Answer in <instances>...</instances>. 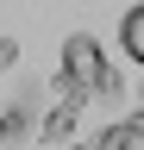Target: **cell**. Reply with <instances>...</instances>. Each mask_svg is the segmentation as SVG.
Masks as SVG:
<instances>
[{
    "mask_svg": "<svg viewBox=\"0 0 144 150\" xmlns=\"http://www.w3.org/2000/svg\"><path fill=\"white\" fill-rule=\"evenodd\" d=\"M63 69L75 75L82 88H113V75H106V63H100V44H94V38H82V31L63 44Z\"/></svg>",
    "mask_w": 144,
    "mask_h": 150,
    "instance_id": "obj_1",
    "label": "cell"
},
{
    "mask_svg": "<svg viewBox=\"0 0 144 150\" xmlns=\"http://www.w3.org/2000/svg\"><path fill=\"white\" fill-rule=\"evenodd\" d=\"M119 50L132 56V63H144V6H125V19H119Z\"/></svg>",
    "mask_w": 144,
    "mask_h": 150,
    "instance_id": "obj_2",
    "label": "cell"
},
{
    "mask_svg": "<svg viewBox=\"0 0 144 150\" xmlns=\"http://www.w3.org/2000/svg\"><path fill=\"white\" fill-rule=\"evenodd\" d=\"M132 138H138V125H119V131H106V144H100V150H125Z\"/></svg>",
    "mask_w": 144,
    "mask_h": 150,
    "instance_id": "obj_3",
    "label": "cell"
},
{
    "mask_svg": "<svg viewBox=\"0 0 144 150\" xmlns=\"http://www.w3.org/2000/svg\"><path fill=\"white\" fill-rule=\"evenodd\" d=\"M13 131H19V119H13V112H0V138H13Z\"/></svg>",
    "mask_w": 144,
    "mask_h": 150,
    "instance_id": "obj_4",
    "label": "cell"
},
{
    "mask_svg": "<svg viewBox=\"0 0 144 150\" xmlns=\"http://www.w3.org/2000/svg\"><path fill=\"white\" fill-rule=\"evenodd\" d=\"M138 100H144V88H138Z\"/></svg>",
    "mask_w": 144,
    "mask_h": 150,
    "instance_id": "obj_5",
    "label": "cell"
}]
</instances>
